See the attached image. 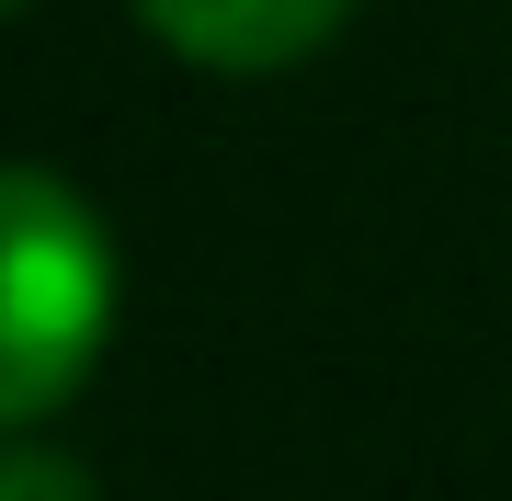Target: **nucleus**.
Segmentation results:
<instances>
[{
    "instance_id": "f257e3e1",
    "label": "nucleus",
    "mask_w": 512,
    "mask_h": 501,
    "mask_svg": "<svg viewBox=\"0 0 512 501\" xmlns=\"http://www.w3.org/2000/svg\"><path fill=\"white\" fill-rule=\"evenodd\" d=\"M114 331V240L46 160L0 194V422L35 433Z\"/></svg>"
},
{
    "instance_id": "f03ea898",
    "label": "nucleus",
    "mask_w": 512,
    "mask_h": 501,
    "mask_svg": "<svg viewBox=\"0 0 512 501\" xmlns=\"http://www.w3.org/2000/svg\"><path fill=\"white\" fill-rule=\"evenodd\" d=\"M342 12H353V0H137V23H148L171 57L228 69V80L285 69V57L330 46V35H342Z\"/></svg>"
},
{
    "instance_id": "20e7f679",
    "label": "nucleus",
    "mask_w": 512,
    "mask_h": 501,
    "mask_svg": "<svg viewBox=\"0 0 512 501\" xmlns=\"http://www.w3.org/2000/svg\"><path fill=\"white\" fill-rule=\"evenodd\" d=\"M12 12H35V0H12Z\"/></svg>"
},
{
    "instance_id": "7ed1b4c3",
    "label": "nucleus",
    "mask_w": 512,
    "mask_h": 501,
    "mask_svg": "<svg viewBox=\"0 0 512 501\" xmlns=\"http://www.w3.org/2000/svg\"><path fill=\"white\" fill-rule=\"evenodd\" d=\"M0 501H92V467H69L57 445H35V433H23V445L0 456Z\"/></svg>"
}]
</instances>
